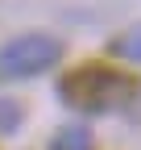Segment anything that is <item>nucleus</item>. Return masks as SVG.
<instances>
[{
  "mask_svg": "<svg viewBox=\"0 0 141 150\" xmlns=\"http://www.w3.org/2000/svg\"><path fill=\"white\" fill-rule=\"evenodd\" d=\"M125 92H133V83L125 75H116L112 67H100V63H87V67L58 79V96L70 108H87V112H104V108L120 104Z\"/></svg>",
  "mask_w": 141,
  "mask_h": 150,
  "instance_id": "nucleus-1",
  "label": "nucleus"
},
{
  "mask_svg": "<svg viewBox=\"0 0 141 150\" xmlns=\"http://www.w3.org/2000/svg\"><path fill=\"white\" fill-rule=\"evenodd\" d=\"M62 59V42L54 33H21L0 46V79H33Z\"/></svg>",
  "mask_w": 141,
  "mask_h": 150,
  "instance_id": "nucleus-2",
  "label": "nucleus"
},
{
  "mask_svg": "<svg viewBox=\"0 0 141 150\" xmlns=\"http://www.w3.org/2000/svg\"><path fill=\"white\" fill-rule=\"evenodd\" d=\"M108 50L116 54V59H129V63H141V25L129 29V33H120L108 42Z\"/></svg>",
  "mask_w": 141,
  "mask_h": 150,
  "instance_id": "nucleus-3",
  "label": "nucleus"
},
{
  "mask_svg": "<svg viewBox=\"0 0 141 150\" xmlns=\"http://www.w3.org/2000/svg\"><path fill=\"white\" fill-rule=\"evenodd\" d=\"M50 150H91V134L83 125H66L62 134L50 142Z\"/></svg>",
  "mask_w": 141,
  "mask_h": 150,
  "instance_id": "nucleus-4",
  "label": "nucleus"
},
{
  "mask_svg": "<svg viewBox=\"0 0 141 150\" xmlns=\"http://www.w3.org/2000/svg\"><path fill=\"white\" fill-rule=\"evenodd\" d=\"M21 121V108H13V104H0V125H17Z\"/></svg>",
  "mask_w": 141,
  "mask_h": 150,
  "instance_id": "nucleus-5",
  "label": "nucleus"
}]
</instances>
